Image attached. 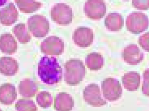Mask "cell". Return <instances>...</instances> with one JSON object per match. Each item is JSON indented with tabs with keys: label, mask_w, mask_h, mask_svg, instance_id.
<instances>
[{
	"label": "cell",
	"mask_w": 149,
	"mask_h": 111,
	"mask_svg": "<svg viewBox=\"0 0 149 111\" xmlns=\"http://www.w3.org/2000/svg\"><path fill=\"white\" fill-rule=\"evenodd\" d=\"M94 34L90 28L80 27L73 33L72 39L75 44L81 48H87L93 43Z\"/></svg>",
	"instance_id": "cell-10"
},
{
	"label": "cell",
	"mask_w": 149,
	"mask_h": 111,
	"mask_svg": "<svg viewBox=\"0 0 149 111\" xmlns=\"http://www.w3.org/2000/svg\"><path fill=\"white\" fill-rule=\"evenodd\" d=\"M83 98L87 103L93 107H101L107 104V101L102 98L100 87L96 84L86 86L83 91Z\"/></svg>",
	"instance_id": "cell-7"
},
{
	"label": "cell",
	"mask_w": 149,
	"mask_h": 111,
	"mask_svg": "<svg viewBox=\"0 0 149 111\" xmlns=\"http://www.w3.org/2000/svg\"><path fill=\"white\" fill-rule=\"evenodd\" d=\"M41 48L42 52L47 55H60L64 50V43L59 37L51 36L43 41Z\"/></svg>",
	"instance_id": "cell-8"
},
{
	"label": "cell",
	"mask_w": 149,
	"mask_h": 111,
	"mask_svg": "<svg viewBox=\"0 0 149 111\" xmlns=\"http://www.w3.org/2000/svg\"><path fill=\"white\" fill-rule=\"evenodd\" d=\"M143 82L142 87L143 93L149 97V68L143 72Z\"/></svg>",
	"instance_id": "cell-25"
},
{
	"label": "cell",
	"mask_w": 149,
	"mask_h": 111,
	"mask_svg": "<svg viewBox=\"0 0 149 111\" xmlns=\"http://www.w3.org/2000/svg\"><path fill=\"white\" fill-rule=\"evenodd\" d=\"M19 10L24 13H33L39 9L42 6L40 2L29 0L15 1Z\"/></svg>",
	"instance_id": "cell-21"
},
{
	"label": "cell",
	"mask_w": 149,
	"mask_h": 111,
	"mask_svg": "<svg viewBox=\"0 0 149 111\" xmlns=\"http://www.w3.org/2000/svg\"><path fill=\"white\" fill-rule=\"evenodd\" d=\"M17 42L10 33H4L0 36V50L3 54L11 55L17 50Z\"/></svg>",
	"instance_id": "cell-16"
},
{
	"label": "cell",
	"mask_w": 149,
	"mask_h": 111,
	"mask_svg": "<svg viewBox=\"0 0 149 111\" xmlns=\"http://www.w3.org/2000/svg\"><path fill=\"white\" fill-rule=\"evenodd\" d=\"M17 97L15 85L5 83L0 86V103L5 105H11Z\"/></svg>",
	"instance_id": "cell-13"
},
{
	"label": "cell",
	"mask_w": 149,
	"mask_h": 111,
	"mask_svg": "<svg viewBox=\"0 0 149 111\" xmlns=\"http://www.w3.org/2000/svg\"><path fill=\"white\" fill-rule=\"evenodd\" d=\"M103 97L109 101H116L120 98L123 93L120 83L114 78H107L102 83Z\"/></svg>",
	"instance_id": "cell-6"
},
{
	"label": "cell",
	"mask_w": 149,
	"mask_h": 111,
	"mask_svg": "<svg viewBox=\"0 0 149 111\" xmlns=\"http://www.w3.org/2000/svg\"><path fill=\"white\" fill-rule=\"evenodd\" d=\"M17 111H37V107L34 101L29 99H21L15 104Z\"/></svg>",
	"instance_id": "cell-24"
},
{
	"label": "cell",
	"mask_w": 149,
	"mask_h": 111,
	"mask_svg": "<svg viewBox=\"0 0 149 111\" xmlns=\"http://www.w3.org/2000/svg\"><path fill=\"white\" fill-rule=\"evenodd\" d=\"M19 14L13 3L0 9V23L5 26L14 24L18 19Z\"/></svg>",
	"instance_id": "cell-12"
},
{
	"label": "cell",
	"mask_w": 149,
	"mask_h": 111,
	"mask_svg": "<svg viewBox=\"0 0 149 111\" xmlns=\"http://www.w3.org/2000/svg\"><path fill=\"white\" fill-rule=\"evenodd\" d=\"M122 57L125 62L132 65L140 63L143 59V54L136 44H130L124 48Z\"/></svg>",
	"instance_id": "cell-11"
},
{
	"label": "cell",
	"mask_w": 149,
	"mask_h": 111,
	"mask_svg": "<svg viewBox=\"0 0 149 111\" xmlns=\"http://www.w3.org/2000/svg\"><path fill=\"white\" fill-rule=\"evenodd\" d=\"M74 100L70 95L60 92L54 99V109L57 111H71L74 107Z\"/></svg>",
	"instance_id": "cell-14"
},
{
	"label": "cell",
	"mask_w": 149,
	"mask_h": 111,
	"mask_svg": "<svg viewBox=\"0 0 149 111\" xmlns=\"http://www.w3.org/2000/svg\"><path fill=\"white\" fill-rule=\"evenodd\" d=\"M139 45L145 51L149 52V32L141 36L139 38Z\"/></svg>",
	"instance_id": "cell-26"
},
{
	"label": "cell",
	"mask_w": 149,
	"mask_h": 111,
	"mask_svg": "<svg viewBox=\"0 0 149 111\" xmlns=\"http://www.w3.org/2000/svg\"><path fill=\"white\" fill-rule=\"evenodd\" d=\"M36 101L40 107L46 109L51 106L53 102V98L49 92L46 91H43L37 95Z\"/></svg>",
	"instance_id": "cell-23"
},
{
	"label": "cell",
	"mask_w": 149,
	"mask_h": 111,
	"mask_svg": "<svg viewBox=\"0 0 149 111\" xmlns=\"http://www.w3.org/2000/svg\"><path fill=\"white\" fill-rule=\"evenodd\" d=\"M19 69L17 61L11 57L0 58V73L7 77L15 75Z\"/></svg>",
	"instance_id": "cell-15"
},
{
	"label": "cell",
	"mask_w": 149,
	"mask_h": 111,
	"mask_svg": "<svg viewBox=\"0 0 149 111\" xmlns=\"http://www.w3.org/2000/svg\"><path fill=\"white\" fill-rule=\"evenodd\" d=\"M51 16L52 20L58 24L68 25L72 21V9L65 3H56L52 8Z\"/></svg>",
	"instance_id": "cell-5"
},
{
	"label": "cell",
	"mask_w": 149,
	"mask_h": 111,
	"mask_svg": "<svg viewBox=\"0 0 149 111\" xmlns=\"http://www.w3.org/2000/svg\"><path fill=\"white\" fill-rule=\"evenodd\" d=\"M84 13L93 20H100L105 16L107 7L105 2L101 0H89L85 3Z\"/></svg>",
	"instance_id": "cell-9"
},
{
	"label": "cell",
	"mask_w": 149,
	"mask_h": 111,
	"mask_svg": "<svg viewBox=\"0 0 149 111\" xmlns=\"http://www.w3.org/2000/svg\"><path fill=\"white\" fill-rule=\"evenodd\" d=\"M104 60L102 56L99 53L89 54L86 59V64L87 67L92 70H97L102 68Z\"/></svg>",
	"instance_id": "cell-22"
},
{
	"label": "cell",
	"mask_w": 149,
	"mask_h": 111,
	"mask_svg": "<svg viewBox=\"0 0 149 111\" xmlns=\"http://www.w3.org/2000/svg\"><path fill=\"white\" fill-rule=\"evenodd\" d=\"M64 66V80L67 84L77 85L83 80L86 70L82 61L72 59L66 62Z\"/></svg>",
	"instance_id": "cell-2"
},
{
	"label": "cell",
	"mask_w": 149,
	"mask_h": 111,
	"mask_svg": "<svg viewBox=\"0 0 149 111\" xmlns=\"http://www.w3.org/2000/svg\"><path fill=\"white\" fill-rule=\"evenodd\" d=\"M126 27L130 32L139 34L148 28V17L141 12L135 11L130 14L126 21Z\"/></svg>",
	"instance_id": "cell-3"
},
{
	"label": "cell",
	"mask_w": 149,
	"mask_h": 111,
	"mask_svg": "<svg viewBox=\"0 0 149 111\" xmlns=\"http://www.w3.org/2000/svg\"><path fill=\"white\" fill-rule=\"evenodd\" d=\"M12 32L22 44H26L31 40V36L27 30L25 23H20L16 24L12 29Z\"/></svg>",
	"instance_id": "cell-20"
},
{
	"label": "cell",
	"mask_w": 149,
	"mask_h": 111,
	"mask_svg": "<svg viewBox=\"0 0 149 111\" xmlns=\"http://www.w3.org/2000/svg\"><path fill=\"white\" fill-rule=\"evenodd\" d=\"M105 25L109 30L119 31L124 25V19L119 13H110L105 18Z\"/></svg>",
	"instance_id": "cell-18"
},
{
	"label": "cell",
	"mask_w": 149,
	"mask_h": 111,
	"mask_svg": "<svg viewBox=\"0 0 149 111\" xmlns=\"http://www.w3.org/2000/svg\"><path fill=\"white\" fill-rule=\"evenodd\" d=\"M6 2H7V1H0V6L4 5Z\"/></svg>",
	"instance_id": "cell-28"
},
{
	"label": "cell",
	"mask_w": 149,
	"mask_h": 111,
	"mask_svg": "<svg viewBox=\"0 0 149 111\" xmlns=\"http://www.w3.org/2000/svg\"><path fill=\"white\" fill-rule=\"evenodd\" d=\"M38 90V87L36 84L29 79H25L21 81L18 86L19 94L24 97H33Z\"/></svg>",
	"instance_id": "cell-19"
},
{
	"label": "cell",
	"mask_w": 149,
	"mask_h": 111,
	"mask_svg": "<svg viewBox=\"0 0 149 111\" xmlns=\"http://www.w3.org/2000/svg\"><path fill=\"white\" fill-rule=\"evenodd\" d=\"M38 75L45 83L55 84L62 80L63 69L56 58L45 56L38 63Z\"/></svg>",
	"instance_id": "cell-1"
},
{
	"label": "cell",
	"mask_w": 149,
	"mask_h": 111,
	"mask_svg": "<svg viewBox=\"0 0 149 111\" xmlns=\"http://www.w3.org/2000/svg\"><path fill=\"white\" fill-rule=\"evenodd\" d=\"M132 5L138 9L148 10L149 9V0L133 1Z\"/></svg>",
	"instance_id": "cell-27"
},
{
	"label": "cell",
	"mask_w": 149,
	"mask_h": 111,
	"mask_svg": "<svg viewBox=\"0 0 149 111\" xmlns=\"http://www.w3.org/2000/svg\"><path fill=\"white\" fill-rule=\"evenodd\" d=\"M28 28L33 36L42 38L46 36L49 31V22L45 17L34 15L28 19Z\"/></svg>",
	"instance_id": "cell-4"
},
{
	"label": "cell",
	"mask_w": 149,
	"mask_h": 111,
	"mask_svg": "<svg viewBox=\"0 0 149 111\" xmlns=\"http://www.w3.org/2000/svg\"><path fill=\"white\" fill-rule=\"evenodd\" d=\"M0 111H2L1 110V109H0Z\"/></svg>",
	"instance_id": "cell-29"
},
{
	"label": "cell",
	"mask_w": 149,
	"mask_h": 111,
	"mask_svg": "<svg viewBox=\"0 0 149 111\" xmlns=\"http://www.w3.org/2000/svg\"><path fill=\"white\" fill-rule=\"evenodd\" d=\"M122 82L126 90L129 91L136 90L141 84V75L137 72H129L123 75Z\"/></svg>",
	"instance_id": "cell-17"
}]
</instances>
